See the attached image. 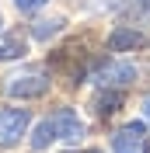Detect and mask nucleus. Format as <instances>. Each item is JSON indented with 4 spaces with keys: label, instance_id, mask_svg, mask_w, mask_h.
Instances as JSON below:
<instances>
[{
    "label": "nucleus",
    "instance_id": "nucleus-15",
    "mask_svg": "<svg viewBox=\"0 0 150 153\" xmlns=\"http://www.w3.org/2000/svg\"><path fill=\"white\" fill-rule=\"evenodd\" d=\"M0 25H4V14H0Z\"/></svg>",
    "mask_w": 150,
    "mask_h": 153
},
{
    "label": "nucleus",
    "instance_id": "nucleus-7",
    "mask_svg": "<svg viewBox=\"0 0 150 153\" xmlns=\"http://www.w3.org/2000/svg\"><path fill=\"white\" fill-rule=\"evenodd\" d=\"M122 101H126V87H105V94H98V101H94V115L108 118L122 108Z\"/></svg>",
    "mask_w": 150,
    "mask_h": 153
},
{
    "label": "nucleus",
    "instance_id": "nucleus-11",
    "mask_svg": "<svg viewBox=\"0 0 150 153\" xmlns=\"http://www.w3.org/2000/svg\"><path fill=\"white\" fill-rule=\"evenodd\" d=\"M42 4H46V0H14V7H18L21 14H32V10L42 7Z\"/></svg>",
    "mask_w": 150,
    "mask_h": 153
},
{
    "label": "nucleus",
    "instance_id": "nucleus-8",
    "mask_svg": "<svg viewBox=\"0 0 150 153\" xmlns=\"http://www.w3.org/2000/svg\"><path fill=\"white\" fill-rule=\"evenodd\" d=\"M25 52H28V45H25L21 31H0V59H18Z\"/></svg>",
    "mask_w": 150,
    "mask_h": 153
},
{
    "label": "nucleus",
    "instance_id": "nucleus-1",
    "mask_svg": "<svg viewBox=\"0 0 150 153\" xmlns=\"http://www.w3.org/2000/svg\"><path fill=\"white\" fill-rule=\"evenodd\" d=\"M84 136V122L77 118L74 108H56V111L42 118L32 132V150H49V143L56 139H66V143H77Z\"/></svg>",
    "mask_w": 150,
    "mask_h": 153
},
{
    "label": "nucleus",
    "instance_id": "nucleus-3",
    "mask_svg": "<svg viewBox=\"0 0 150 153\" xmlns=\"http://www.w3.org/2000/svg\"><path fill=\"white\" fill-rule=\"evenodd\" d=\"M91 80H98L101 87H129L136 80V66L133 63H112L105 56V63L91 73Z\"/></svg>",
    "mask_w": 150,
    "mask_h": 153
},
{
    "label": "nucleus",
    "instance_id": "nucleus-9",
    "mask_svg": "<svg viewBox=\"0 0 150 153\" xmlns=\"http://www.w3.org/2000/svg\"><path fill=\"white\" fill-rule=\"evenodd\" d=\"M63 25H66L63 18H42V21H35V25H32V35H35L38 42H49L52 35H59V31H63Z\"/></svg>",
    "mask_w": 150,
    "mask_h": 153
},
{
    "label": "nucleus",
    "instance_id": "nucleus-14",
    "mask_svg": "<svg viewBox=\"0 0 150 153\" xmlns=\"http://www.w3.org/2000/svg\"><path fill=\"white\" fill-rule=\"evenodd\" d=\"M66 153H101V150H66Z\"/></svg>",
    "mask_w": 150,
    "mask_h": 153
},
{
    "label": "nucleus",
    "instance_id": "nucleus-2",
    "mask_svg": "<svg viewBox=\"0 0 150 153\" xmlns=\"http://www.w3.org/2000/svg\"><path fill=\"white\" fill-rule=\"evenodd\" d=\"M28 122H32L28 108H4L0 111V146L4 150L7 146H18L21 136L28 132Z\"/></svg>",
    "mask_w": 150,
    "mask_h": 153
},
{
    "label": "nucleus",
    "instance_id": "nucleus-12",
    "mask_svg": "<svg viewBox=\"0 0 150 153\" xmlns=\"http://www.w3.org/2000/svg\"><path fill=\"white\" fill-rule=\"evenodd\" d=\"M136 4H140V7H143V14L150 18V0H136Z\"/></svg>",
    "mask_w": 150,
    "mask_h": 153
},
{
    "label": "nucleus",
    "instance_id": "nucleus-4",
    "mask_svg": "<svg viewBox=\"0 0 150 153\" xmlns=\"http://www.w3.org/2000/svg\"><path fill=\"white\" fill-rule=\"evenodd\" d=\"M115 153H147V122H129L122 125L112 139Z\"/></svg>",
    "mask_w": 150,
    "mask_h": 153
},
{
    "label": "nucleus",
    "instance_id": "nucleus-10",
    "mask_svg": "<svg viewBox=\"0 0 150 153\" xmlns=\"http://www.w3.org/2000/svg\"><path fill=\"white\" fill-rule=\"evenodd\" d=\"M126 0H84L87 10H119Z\"/></svg>",
    "mask_w": 150,
    "mask_h": 153
},
{
    "label": "nucleus",
    "instance_id": "nucleus-13",
    "mask_svg": "<svg viewBox=\"0 0 150 153\" xmlns=\"http://www.w3.org/2000/svg\"><path fill=\"white\" fill-rule=\"evenodd\" d=\"M143 115H147V118H150V97H147V101H143Z\"/></svg>",
    "mask_w": 150,
    "mask_h": 153
},
{
    "label": "nucleus",
    "instance_id": "nucleus-6",
    "mask_svg": "<svg viewBox=\"0 0 150 153\" xmlns=\"http://www.w3.org/2000/svg\"><path fill=\"white\" fill-rule=\"evenodd\" d=\"M140 45H147V35L133 31V28H115L108 35V42H105L108 52H129V49H140Z\"/></svg>",
    "mask_w": 150,
    "mask_h": 153
},
{
    "label": "nucleus",
    "instance_id": "nucleus-5",
    "mask_svg": "<svg viewBox=\"0 0 150 153\" xmlns=\"http://www.w3.org/2000/svg\"><path fill=\"white\" fill-rule=\"evenodd\" d=\"M46 91H49L46 73H21V76H10V84H7L10 97H42Z\"/></svg>",
    "mask_w": 150,
    "mask_h": 153
}]
</instances>
